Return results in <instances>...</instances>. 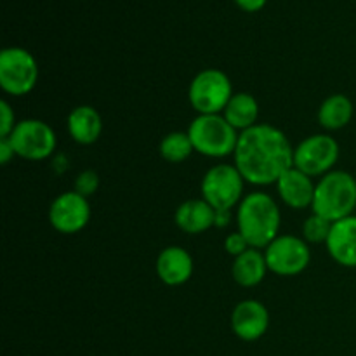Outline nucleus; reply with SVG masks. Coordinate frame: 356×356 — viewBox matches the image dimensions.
<instances>
[{
    "instance_id": "nucleus-7",
    "label": "nucleus",
    "mask_w": 356,
    "mask_h": 356,
    "mask_svg": "<svg viewBox=\"0 0 356 356\" xmlns=\"http://www.w3.org/2000/svg\"><path fill=\"white\" fill-rule=\"evenodd\" d=\"M245 179L235 165L221 163L205 172L202 179V198L212 205L216 211L233 209L242 202Z\"/></svg>"
},
{
    "instance_id": "nucleus-3",
    "label": "nucleus",
    "mask_w": 356,
    "mask_h": 356,
    "mask_svg": "<svg viewBox=\"0 0 356 356\" xmlns=\"http://www.w3.org/2000/svg\"><path fill=\"white\" fill-rule=\"evenodd\" d=\"M313 214L330 222L353 216L356 209V179L346 170H330L320 177L313 198Z\"/></svg>"
},
{
    "instance_id": "nucleus-12",
    "label": "nucleus",
    "mask_w": 356,
    "mask_h": 356,
    "mask_svg": "<svg viewBox=\"0 0 356 356\" xmlns=\"http://www.w3.org/2000/svg\"><path fill=\"white\" fill-rule=\"evenodd\" d=\"M232 330L242 341L252 343L261 339L270 327V312L257 299H245L232 312Z\"/></svg>"
},
{
    "instance_id": "nucleus-19",
    "label": "nucleus",
    "mask_w": 356,
    "mask_h": 356,
    "mask_svg": "<svg viewBox=\"0 0 356 356\" xmlns=\"http://www.w3.org/2000/svg\"><path fill=\"white\" fill-rule=\"evenodd\" d=\"M222 117L228 120L235 131H247V129L257 125L259 118V103L256 97L249 92H236L229 99L228 106L222 111Z\"/></svg>"
},
{
    "instance_id": "nucleus-11",
    "label": "nucleus",
    "mask_w": 356,
    "mask_h": 356,
    "mask_svg": "<svg viewBox=\"0 0 356 356\" xmlns=\"http://www.w3.org/2000/svg\"><path fill=\"white\" fill-rule=\"evenodd\" d=\"M89 198L82 197L75 190L65 191L56 197L49 209V222L56 232L63 233V235H73V233L82 232L89 225Z\"/></svg>"
},
{
    "instance_id": "nucleus-21",
    "label": "nucleus",
    "mask_w": 356,
    "mask_h": 356,
    "mask_svg": "<svg viewBox=\"0 0 356 356\" xmlns=\"http://www.w3.org/2000/svg\"><path fill=\"white\" fill-rule=\"evenodd\" d=\"M160 155L163 160L170 163H181L184 160H188L191 156V153L195 152L193 143H191L190 134L188 132H169L167 136H163V139L160 141Z\"/></svg>"
},
{
    "instance_id": "nucleus-27",
    "label": "nucleus",
    "mask_w": 356,
    "mask_h": 356,
    "mask_svg": "<svg viewBox=\"0 0 356 356\" xmlns=\"http://www.w3.org/2000/svg\"><path fill=\"white\" fill-rule=\"evenodd\" d=\"M235 2L240 9L247 10V13H257L266 6V0H235Z\"/></svg>"
},
{
    "instance_id": "nucleus-10",
    "label": "nucleus",
    "mask_w": 356,
    "mask_h": 356,
    "mask_svg": "<svg viewBox=\"0 0 356 356\" xmlns=\"http://www.w3.org/2000/svg\"><path fill=\"white\" fill-rule=\"evenodd\" d=\"M339 143L329 134H313L294 148V167L309 177H322L339 160Z\"/></svg>"
},
{
    "instance_id": "nucleus-17",
    "label": "nucleus",
    "mask_w": 356,
    "mask_h": 356,
    "mask_svg": "<svg viewBox=\"0 0 356 356\" xmlns=\"http://www.w3.org/2000/svg\"><path fill=\"white\" fill-rule=\"evenodd\" d=\"M68 132L72 139L79 145H94L103 132V118L96 108L82 104L72 110L68 115Z\"/></svg>"
},
{
    "instance_id": "nucleus-1",
    "label": "nucleus",
    "mask_w": 356,
    "mask_h": 356,
    "mask_svg": "<svg viewBox=\"0 0 356 356\" xmlns=\"http://www.w3.org/2000/svg\"><path fill=\"white\" fill-rule=\"evenodd\" d=\"M233 156L245 183L254 186L277 184L282 174L294 167L291 141L271 124H257L240 132Z\"/></svg>"
},
{
    "instance_id": "nucleus-15",
    "label": "nucleus",
    "mask_w": 356,
    "mask_h": 356,
    "mask_svg": "<svg viewBox=\"0 0 356 356\" xmlns=\"http://www.w3.org/2000/svg\"><path fill=\"white\" fill-rule=\"evenodd\" d=\"M327 252L344 268H356V216L336 221L327 238Z\"/></svg>"
},
{
    "instance_id": "nucleus-18",
    "label": "nucleus",
    "mask_w": 356,
    "mask_h": 356,
    "mask_svg": "<svg viewBox=\"0 0 356 356\" xmlns=\"http://www.w3.org/2000/svg\"><path fill=\"white\" fill-rule=\"evenodd\" d=\"M268 271L270 270H268L264 252H261L259 249H252V247L242 256L235 257L232 266L233 280L247 289L259 285L266 278Z\"/></svg>"
},
{
    "instance_id": "nucleus-8",
    "label": "nucleus",
    "mask_w": 356,
    "mask_h": 356,
    "mask_svg": "<svg viewBox=\"0 0 356 356\" xmlns=\"http://www.w3.org/2000/svg\"><path fill=\"white\" fill-rule=\"evenodd\" d=\"M9 141L13 143L17 156L31 162L49 159L58 145V138L51 125L38 118L17 122L13 134L9 136Z\"/></svg>"
},
{
    "instance_id": "nucleus-23",
    "label": "nucleus",
    "mask_w": 356,
    "mask_h": 356,
    "mask_svg": "<svg viewBox=\"0 0 356 356\" xmlns=\"http://www.w3.org/2000/svg\"><path fill=\"white\" fill-rule=\"evenodd\" d=\"M97 188H99V176H97V172H94V170H83V172H80L79 176H76L75 191L82 195V197L89 198L90 195L96 193Z\"/></svg>"
},
{
    "instance_id": "nucleus-6",
    "label": "nucleus",
    "mask_w": 356,
    "mask_h": 356,
    "mask_svg": "<svg viewBox=\"0 0 356 356\" xmlns=\"http://www.w3.org/2000/svg\"><path fill=\"white\" fill-rule=\"evenodd\" d=\"M38 82V65L23 47H7L0 52V87L10 96H26Z\"/></svg>"
},
{
    "instance_id": "nucleus-22",
    "label": "nucleus",
    "mask_w": 356,
    "mask_h": 356,
    "mask_svg": "<svg viewBox=\"0 0 356 356\" xmlns=\"http://www.w3.org/2000/svg\"><path fill=\"white\" fill-rule=\"evenodd\" d=\"M334 222L318 214H312L302 225V238L308 243H327Z\"/></svg>"
},
{
    "instance_id": "nucleus-4",
    "label": "nucleus",
    "mask_w": 356,
    "mask_h": 356,
    "mask_svg": "<svg viewBox=\"0 0 356 356\" xmlns=\"http://www.w3.org/2000/svg\"><path fill=\"white\" fill-rule=\"evenodd\" d=\"M195 152L211 159L233 155L238 143V131L221 115H198L188 129Z\"/></svg>"
},
{
    "instance_id": "nucleus-9",
    "label": "nucleus",
    "mask_w": 356,
    "mask_h": 356,
    "mask_svg": "<svg viewBox=\"0 0 356 356\" xmlns=\"http://www.w3.org/2000/svg\"><path fill=\"white\" fill-rule=\"evenodd\" d=\"M268 270L278 277H296L308 268L312 250L305 238L294 235H278L264 249Z\"/></svg>"
},
{
    "instance_id": "nucleus-28",
    "label": "nucleus",
    "mask_w": 356,
    "mask_h": 356,
    "mask_svg": "<svg viewBox=\"0 0 356 356\" xmlns=\"http://www.w3.org/2000/svg\"><path fill=\"white\" fill-rule=\"evenodd\" d=\"M232 222V209H221V211H216V228H226V226Z\"/></svg>"
},
{
    "instance_id": "nucleus-26",
    "label": "nucleus",
    "mask_w": 356,
    "mask_h": 356,
    "mask_svg": "<svg viewBox=\"0 0 356 356\" xmlns=\"http://www.w3.org/2000/svg\"><path fill=\"white\" fill-rule=\"evenodd\" d=\"M14 155H16V152H14V146L9 141V138H0V162H2V165H7L10 159H14Z\"/></svg>"
},
{
    "instance_id": "nucleus-2",
    "label": "nucleus",
    "mask_w": 356,
    "mask_h": 356,
    "mask_svg": "<svg viewBox=\"0 0 356 356\" xmlns=\"http://www.w3.org/2000/svg\"><path fill=\"white\" fill-rule=\"evenodd\" d=\"M280 221V207L264 191H252L238 204L236 226L252 249H266L278 236Z\"/></svg>"
},
{
    "instance_id": "nucleus-25",
    "label": "nucleus",
    "mask_w": 356,
    "mask_h": 356,
    "mask_svg": "<svg viewBox=\"0 0 356 356\" xmlns=\"http://www.w3.org/2000/svg\"><path fill=\"white\" fill-rule=\"evenodd\" d=\"M225 249H226V252L229 254V256L238 257V256H242L243 252H247V250L250 249V245H249V242H247V238L242 235V233L233 232V233H229V235L225 238Z\"/></svg>"
},
{
    "instance_id": "nucleus-20",
    "label": "nucleus",
    "mask_w": 356,
    "mask_h": 356,
    "mask_svg": "<svg viewBox=\"0 0 356 356\" xmlns=\"http://www.w3.org/2000/svg\"><path fill=\"white\" fill-rule=\"evenodd\" d=\"M353 103L344 94H332L327 97L318 110V122L327 131H341L353 118Z\"/></svg>"
},
{
    "instance_id": "nucleus-16",
    "label": "nucleus",
    "mask_w": 356,
    "mask_h": 356,
    "mask_svg": "<svg viewBox=\"0 0 356 356\" xmlns=\"http://www.w3.org/2000/svg\"><path fill=\"white\" fill-rule=\"evenodd\" d=\"M177 228L188 235H200L214 228L216 209L204 198H191L183 202L174 214Z\"/></svg>"
},
{
    "instance_id": "nucleus-13",
    "label": "nucleus",
    "mask_w": 356,
    "mask_h": 356,
    "mask_svg": "<svg viewBox=\"0 0 356 356\" xmlns=\"http://www.w3.org/2000/svg\"><path fill=\"white\" fill-rule=\"evenodd\" d=\"M195 270L191 254L179 245L165 247L156 257V275L169 287L186 284Z\"/></svg>"
},
{
    "instance_id": "nucleus-24",
    "label": "nucleus",
    "mask_w": 356,
    "mask_h": 356,
    "mask_svg": "<svg viewBox=\"0 0 356 356\" xmlns=\"http://www.w3.org/2000/svg\"><path fill=\"white\" fill-rule=\"evenodd\" d=\"M17 125L16 115L7 101H0V138H9Z\"/></svg>"
},
{
    "instance_id": "nucleus-14",
    "label": "nucleus",
    "mask_w": 356,
    "mask_h": 356,
    "mask_svg": "<svg viewBox=\"0 0 356 356\" xmlns=\"http://www.w3.org/2000/svg\"><path fill=\"white\" fill-rule=\"evenodd\" d=\"M315 188L312 177L299 170L298 167H291L285 170L277 181V190L282 202L296 211H302L306 207H312L313 198H315Z\"/></svg>"
},
{
    "instance_id": "nucleus-5",
    "label": "nucleus",
    "mask_w": 356,
    "mask_h": 356,
    "mask_svg": "<svg viewBox=\"0 0 356 356\" xmlns=\"http://www.w3.org/2000/svg\"><path fill=\"white\" fill-rule=\"evenodd\" d=\"M233 94L229 76L218 68H207L191 80L188 99L198 115H221Z\"/></svg>"
}]
</instances>
